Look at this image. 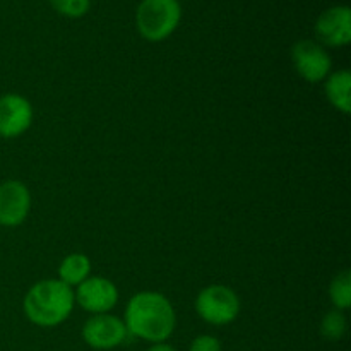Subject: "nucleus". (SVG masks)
<instances>
[{
	"mask_svg": "<svg viewBox=\"0 0 351 351\" xmlns=\"http://www.w3.org/2000/svg\"><path fill=\"white\" fill-rule=\"evenodd\" d=\"M315 36L326 47H346L351 41V10L348 5L326 9L315 23Z\"/></svg>",
	"mask_w": 351,
	"mask_h": 351,
	"instance_id": "9d476101",
	"label": "nucleus"
},
{
	"mask_svg": "<svg viewBox=\"0 0 351 351\" xmlns=\"http://www.w3.org/2000/svg\"><path fill=\"white\" fill-rule=\"evenodd\" d=\"M123 324L127 335L156 345L167 343L177 326V314L165 295L158 291H139L125 305Z\"/></svg>",
	"mask_w": 351,
	"mask_h": 351,
	"instance_id": "f257e3e1",
	"label": "nucleus"
},
{
	"mask_svg": "<svg viewBox=\"0 0 351 351\" xmlns=\"http://www.w3.org/2000/svg\"><path fill=\"white\" fill-rule=\"evenodd\" d=\"M326 84V96H328L329 103L335 106L338 112L345 113V115H350L351 113V72L346 71V69H341V71H336L332 74H329L328 77L324 79Z\"/></svg>",
	"mask_w": 351,
	"mask_h": 351,
	"instance_id": "9b49d317",
	"label": "nucleus"
},
{
	"mask_svg": "<svg viewBox=\"0 0 351 351\" xmlns=\"http://www.w3.org/2000/svg\"><path fill=\"white\" fill-rule=\"evenodd\" d=\"M182 19L178 0H143L137 7L136 24L139 34L151 43L167 40Z\"/></svg>",
	"mask_w": 351,
	"mask_h": 351,
	"instance_id": "7ed1b4c3",
	"label": "nucleus"
},
{
	"mask_svg": "<svg viewBox=\"0 0 351 351\" xmlns=\"http://www.w3.org/2000/svg\"><path fill=\"white\" fill-rule=\"evenodd\" d=\"M291 62L298 75L312 84L324 81L332 69V60L326 48L312 40H300L293 45Z\"/></svg>",
	"mask_w": 351,
	"mask_h": 351,
	"instance_id": "39448f33",
	"label": "nucleus"
},
{
	"mask_svg": "<svg viewBox=\"0 0 351 351\" xmlns=\"http://www.w3.org/2000/svg\"><path fill=\"white\" fill-rule=\"evenodd\" d=\"M50 3L58 14L72 19L86 16L91 7V0H50Z\"/></svg>",
	"mask_w": 351,
	"mask_h": 351,
	"instance_id": "2eb2a0df",
	"label": "nucleus"
},
{
	"mask_svg": "<svg viewBox=\"0 0 351 351\" xmlns=\"http://www.w3.org/2000/svg\"><path fill=\"white\" fill-rule=\"evenodd\" d=\"M189 351H223V346L215 336L201 335L194 338V341L189 346Z\"/></svg>",
	"mask_w": 351,
	"mask_h": 351,
	"instance_id": "dca6fc26",
	"label": "nucleus"
},
{
	"mask_svg": "<svg viewBox=\"0 0 351 351\" xmlns=\"http://www.w3.org/2000/svg\"><path fill=\"white\" fill-rule=\"evenodd\" d=\"M346 328H348V322H346L343 311L335 308V311L328 312V314L322 317L321 336L328 339V341H339V339L345 336Z\"/></svg>",
	"mask_w": 351,
	"mask_h": 351,
	"instance_id": "4468645a",
	"label": "nucleus"
},
{
	"mask_svg": "<svg viewBox=\"0 0 351 351\" xmlns=\"http://www.w3.org/2000/svg\"><path fill=\"white\" fill-rule=\"evenodd\" d=\"M31 209V194L21 180L0 184V226L16 228L26 221Z\"/></svg>",
	"mask_w": 351,
	"mask_h": 351,
	"instance_id": "1a4fd4ad",
	"label": "nucleus"
},
{
	"mask_svg": "<svg viewBox=\"0 0 351 351\" xmlns=\"http://www.w3.org/2000/svg\"><path fill=\"white\" fill-rule=\"evenodd\" d=\"M146 351H177L171 345L168 343H156V345H151Z\"/></svg>",
	"mask_w": 351,
	"mask_h": 351,
	"instance_id": "f3484780",
	"label": "nucleus"
},
{
	"mask_svg": "<svg viewBox=\"0 0 351 351\" xmlns=\"http://www.w3.org/2000/svg\"><path fill=\"white\" fill-rule=\"evenodd\" d=\"M195 312L211 326H228L239 317L240 298L225 285H209L195 298Z\"/></svg>",
	"mask_w": 351,
	"mask_h": 351,
	"instance_id": "20e7f679",
	"label": "nucleus"
},
{
	"mask_svg": "<svg viewBox=\"0 0 351 351\" xmlns=\"http://www.w3.org/2000/svg\"><path fill=\"white\" fill-rule=\"evenodd\" d=\"M127 329L122 319L112 314H95L82 326V339L93 350H113L123 345Z\"/></svg>",
	"mask_w": 351,
	"mask_h": 351,
	"instance_id": "423d86ee",
	"label": "nucleus"
},
{
	"mask_svg": "<svg viewBox=\"0 0 351 351\" xmlns=\"http://www.w3.org/2000/svg\"><path fill=\"white\" fill-rule=\"evenodd\" d=\"M74 291L75 304L89 314H110L119 302V288L101 276H89Z\"/></svg>",
	"mask_w": 351,
	"mask_h": 351,
	"instance_id": "0eeeda50",
	"label": "nucleus"
},
{
	"mask_svg": "<svg viewBox=\"0 0 351 351\" xmlns=\"http://www.w3.org/2000/svg\"><path fill=\"white\" fill-rule=\"evenodd\" d=\"M329 297L338 311H346L351 305V273L348 269L341 271L332 278L329 285Z\"/></svg>",
	"mask_w": 351,
	"mask_h": 351,
	"instance_id": "ddd939ff",
	"label": "nucleus"
},
{
	"mask_svg": "<svg viewBox=\"0 0 351 351\" xmlns=\"http://www.w3.org/2000/svg\"><path fill=\"white\" fill-rule=\"evenodd\" d=\"M74 305V288L57 278L34 283L24 297L23 311L38 328H57L71 317Z\"/></svg>",
	"mask_w": 351,
	"mask_h": 351,
	"instance_id": "f03ea898",
	"label": "nucleus"
},
{
	"mask_svg": "<svg viewBox=\"0 0 351 351\" xmlns=\"http://www.w3.org/2000/svg\"><path fill=\"white\" fill-rule=\"evenodd\" d=\"M89 274H91V261L81 252L69 254L58 266V280L71 288L79 287L82 281L88 280Z\"/></svg>",
	"mask_w": 351,
	"mask_h": 351,
	"instance_id": "f8f14e48",
	"label": "nucleus"
},
{
	"mask_svg": "<svg viewBox=\"0 0 351 351\" xmlns=\"http://www.w3.org/2000/svg\"><path fill=\"white\" fill-rule=\"evenodd\" d=\"M33 123V106L17 93L0 96V137L16 139Z\"/></svg>",
	"mask_w": 351,
	"mask_h": 351,
	"instance_id": "6e6552de",
	"label": "nucleus"
}]
</instances>
